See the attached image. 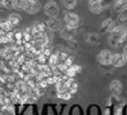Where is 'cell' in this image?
Segmentation results:
<instances>
[{
  "label": "cell",
  "mask_w": 127,
  "mask_h": 115,
  "mask_svg": "<svg viewBox=\"0 0 127 115\" xmlns=\"http://www.w3.org/2000/svg\"><path fill=\"white\" fill-rule=\"evenodd\" d=\"M127 38V27L125 25H116L109 32V43L112 47H118Z\"/></svg>",
  "instance_id": "6da1fadb"
},
{
  "label": "cell",
  "mask_w": 127,
  "mask_h": 115,
  "mask_svg": "<svg viewBox=\"0 0 127 115\" xmlns=\"http://www.w3.org/2000/svg\"><path fill=\"white\" fill-rule=\"evenodd\" d=\"M64 22H65V27H68L71 29H78V27L80 25L79 16L73 12H66L64 16Z\"/></svg>",
  "instance_id": "7a4b0ae2"
},
{
  "label": "cell",
  "mask_w": 127,
  "mask_h": 115,
  "mask_svg": "<svg viewBox=\"0 0 127 115\" xmlns=\"http://www.w3.org/2000/svg\"><path fill=\"white\" fill-rule=\"evenodd\" d=\"M112 58H113V53L110 50L102 49L99 50L98 54L96 55V60L102 66H110L112 65Z\"/></svg>",
  "instance_id": "3957f363"
},
{
  "label": "cell",
  "mask_w": 127,
  "mask_h": 115,
  "mask_svg": "<svg viewBox=\"0 0 127 115\" xmlns=\"http://www.w3.org/2000/svg\"><path fill=\"white\" fill-rule=\"evenodd\" d=\"M60 13V8L55 1H48L46 5H44V14L49 18H54L58 17Z\"/></svg>",
  "instance_id": "277c9868"
},
{
  "label": "cell",
  "mask_w": 127,
  "mask_h": 115,
  "mask_svg": "<svg viewBox=\"0 0 127 115\" xmlns=\"http://www.w3.org/2000/svg\"><path fill=\"white\" fill-rule=\"evenodd\" d=\"M88 8L91 13L99 14L103 12L104 6L102 4V0H89L88 1Z\"/></svg>",
  "instance_id": "5b68a950"
},
{
  "label": "cell",
  "mask_w": 127,
  "mask_h": 115,
  "mask_svg": "<svg viewBox=\"0 0 127 115\" xmlns=\"http://www.w3.org/2000/svg\"><path fill=\"white\" fill-rule=\"evenodd\" d=\"M27 13L29 14H35L41 10V4L38 1H31V0H27L25 1V6L23 8Z\"/></svg>",
  "instance_id": "8992f818"
},
{
  "label": "cell",
  "mask_w": 127,
  "mask_h": 115,
  "mask_svg": "<svg viewBox=\"0 0 127 115\" xmlns=\"http://www.w3.org/2000/svg\"><path fill=\"white\" fill-rule=\"evenodd\" d=\"M77 29H71L68 27H63V28L59 30L60 32V37L66 40V41H70V40H74L76 35H77Z\"/></svg>",
  "instance_id": "52a82bcc"
},
{
  "label": "cell",
  "mask_w": 127,
  "mask_h": 115,
  "mask_svg": "<svg viewBox=\"0 0 127 115\" xmlns=\"http://www.w3.org/2000/svg\"><path fill=\"white\" fill-rule=\"evenodd\" d=\"M46 25H47L48 31L55 32V31H59L60 29L63 28V22L60 21L58 17H54V18H49L47 21V23H46Z\"/></svg>",
  "instance_id": "ba28073f"
},
{
  "label": "cell",
  "mask_w": 127,
  "mask_h": 115,
  "mask_svg": "<svg viewBox=\"0 0 127 115\" xmlns=\"http://www.w3.org/2000/svg\"><path fill=\"white\" fill-rule=\"evenodd\" d=\"M127 62V60L125 59L124 57V54H121V53H115L113 54V58H112V65L115 66V67H122V66H125Z\"/></svg>",
  "instance_id": "9c48e42d"
},
{
  "label": "cell",
  "mask_w": 127,
  "mask_h": 115,
  "mask_svg": "<svg viewBox=\"0 0 127 115\" xmlns=\"http://www.w3.org/2000/svg\"><path fill=\"white\" fill-rule=\"evenodd\" d=\"M115 27H116V23H115V21H114V19H112V18H107V19H104V21H103L102 25H101V29H102V32L107 34V32H110V31H112Z\"/></svg>",
  "instance_id": "30bf717a"
},
{
  "label": "cell",
  "mask_w": 127,
  "mask_h": 115,
  "mask_svg": "<svg viewBox=\"0 0 127 115\" xmlns=\"http://www.w3.org/2000/svg\"><path fill=\"white\" fill-rule=\"evenodd\" d=\"M80 71H82V66L72 64L71 66L67 67V70L65 72V76H67V77H70V78H74Z\"/></svg>",
  "instance_id": "8fae6325"
},
{
  "label": "cell",
  "mask_w": 127,
  "mask_h": 115,
  "mask_svg": "<svg viewBox=\"0 0 127 115\" xmlns=\"http://www.w3.org/2000/svg\"><path fill=\"white\" fill-rule=\"evenodd\" d=\"M109 89L112 93H114L115 96H119L122 91V83L120 80H113L110 84H109Z\"/></svg>",
  "instance_id": "7c38bea8"
},
{
  "label": "cell",
  "mask_w": 127,
  "mask_h": 115,
  "mask_svg": "<svg viewBox=\"0 0 127 115\" xmlns=\"http://www.w3.org/2000/svg\"><path fill=\"white\" fill-rule=\"evenodd\" d=\"M31 29H32V32L34 34H43V32L47 31V25L43 22H35L32 24Z\"/></svg>",
  "instance_id": "4fadbf2b"
},
{
  "label": "cell",
  "mask_w": 127,
  "mask_h": 115,
  "mask_svg": "<svg viewBox=\"0 0 127 115\" xmlns=\"http://www.w3.org/2000/svg\"><path fill=\"white\" fill-rule=\"evenodd\" d=\"M7 21H8V23H10L12 27H17V25H19L22 23V16L18 13H10Z\"/></svg>",
  "instance_id": "5bb4252c"
},
{
  "label": "cell",
  "mask_w": 127,
  "mask_h": 115,
  "mask_svg": "<svg viewBox=\"0 0 127 115\" xmlns=\"http://www.w3.org/2000/svg\"><path fill=\"white\" fill-rule=\"evenodd\" d=\"M86 41H88V43H90L92 46H96V44H98L101 42V37H99L98 34L90 32V34H88V36H86Z\"/></svg>",
  "instance_id": "9a60e30c"
},
{
  "label": "cell",
  "mask_w": 127,
  "mask_h": 115,
  "mask_svg": "<svg viewBox=\"0 0 127 115\" xmlns=\"http://www.w3.org/2000/svg\"><path fill=\"white\" fill-rule=\"evenodd\" d=\"M114 10L118 11L119 13L126 11L127 10V2H125V1H116V0H115V2H114Z\"/></svg>",
  "instance_id": "2e32d148"
},
{
  "label": "cell",
  "mask_w": 127,
  "mask_h": 115,
  "mask_svg": "<svg viewBox=\"0 0 127 115\" xmlns=\"http://www.w3.org/2000/svg\"><path fill=\"white\" fill-rule=\"evenodd\" d=\"M27 0H11V7L14 10H23Z\"/></svg>",
  "instance_id": "e0dca14e"
},
{
  "label": "cell",
  "mask_w": 127,
  "mask_h": 115,
  "mask_svg": "<svg viewBox=\"0 0 127 115\" xmlns=\"http://www.w3.org/2000/svg\"><path fill=\"white\" fill-rule=\"evenodd\" d=\"M78 4V0H63V5L64 7L66 8V10H73V8H76Z\"/></svg>",
  "instance_id": "ac0fdd59"
},
{
  "label": "cell",
  "mask_w": 127,
  "mask_h": 115,
  "mask_svg": "<svg viewBox=\"0 0 127 115\" xmlns=\"http://www.w3.org/2000/svg\"><path fill=\"white\" fill-rule=\"evenodd\" d=\"M0 115H14L13 113V108L11 106H4V107L0 109Z\"/></svg>",
  "instance_id": "d6986e66"
},
{
  "label": "cell",
  "mask_w": 127,
  "mask_h": 115,
  "mask_svg": "<svg viewBox=\"0 0 127 115\" xmlns=\"http://www.w3.org/2000/svg\"><path fill=\"white\" fill-rule=\"evenodd\" d=\"M116 21H118V23H119V25H125V27H126V24H127V14H125L124 12H121V13L118 16Z\"/></svg>",
  "instance_id": "ffe728a7"
},
{
  "label": "cell",
  "mask_w": 127,
  "mask_h": 115,
  "mask_svg": "<svg viewBox=\"0 0 127 115\" xmlns=\"http://www.w3.org/2000/svg\"><path fill=\"white\" fill-rule=\"evenodd\" d=\"M72 95L73 93H71L68 90L67 91H65V92H61V93H58V97L59 98H63V100H66V101H68L72 97Z\"/></svg>",
  "instance_id": "44dd1931"
},
{
  "label": "cell",
  "mask_w": 127,
  "mask_h": 115,
  "mask_svg": "<svg viewBox=\"0 0 127 115\" xmlns=\"http://www.w3.org/2000/svg\"><path fill=\"white\" fill-rule=\"evenodd\" d=\"M0 5L4 8H8L11 7V0H0Z\"/></svg>",
  "instance_id": "7402d4cb"
},
{
  "label": "cell",
  "mask_w": 127,
  "mask_h": 115,
  "mask_svg": "<svg viewBox=\"0 0 127 115\" xmlns=\"http://www.w3.org/2000/svg\"><path fill=\"white\" fill-rule=\"evenodd\" d=\"M67 42H68V48H70V49H76V48H77V42H76V40H70V41H67Z\"/></svg>",
  "instance_id": "603a6c76"
},
{
  "label": "cell",
  "mask_w": 127,
  "mask_h": 115,
  "mask_svg": "<svg viewBox=\"0 0 127 115\" xmlns=\"http://www.w3.org/2000/svg\"><path fill=\"white\" fill-rule=\"evenodd\" d=\"M122 54H124V57H125V59L127 60V44L124 47V52H122Z\"/></svg>",
  "instance_id": "cb8c5ba5"
},
{
  "label": "cell",
  "mask_w": 127,
  "mask_h": 115,
  "mask_svg": "<svg viewBox=\"0 0 127 115\" xmlns=\"http://www.w3.org/2000/svg\"><path fill=\"white\" fill-rule=\"evenodd\" d=\"M116 1H125V2H127V0H116Z\"/></svg>",
  "instance_id": "d4e9b609"
},
{
  "label": "cell",
  "mask_w": 127,
  "mask_h": 115,
  "mask_svg": "<svg viewBox=\"0 0 127 115\" xmlns=\"http://www.w3.org/2000/svg\"><path fill=\"white\" fill-rule=\"evenodd\" d=\"M2 8H4V7L1 6V5H0V11H1V10H2Z\"/></svg>",
  "instance_id": "484cf974"
},
{
  "label": "cell",
  "mask_w": 127,
  "mask_h": 115,
  "mask_svg": "<svg viewBox=\"0 0 127 115\" xmlns=\"http://www.w3.org/2000/svg\"><path fill=\"white\" fill-rule=\"evenodd\" d=\"M31 1H38V0H31Z\"/></svg>",
  "instance_id": "4316f807"
},
{
  "label": "cell",
  "mask_w": 127,
  "mask_h": 115,
  "mask_svg": "<svg viewBox=\"0 0 127 115\" xmlns=\"http://www.w3.org/2000/svg\"><path fill=\"white\" fill-rule=\"evenodd\" d=\"M49 1H52V0H49Z\"/></svg>",
  "instance_id": "83f0119b"
}]
</instances>
